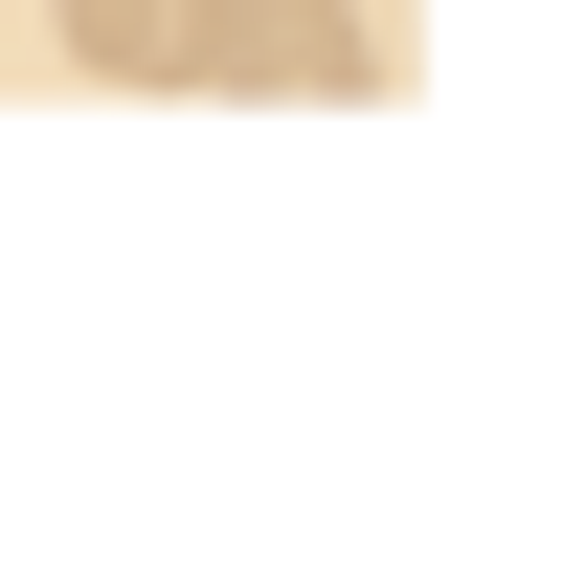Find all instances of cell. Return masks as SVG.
<instances>
[{"mask_svg":"<svg viewBox=\"0 0 563 563\" xmlns=\"http://www.w3.org/2000/svg\"><path fill=\"white\" fill-rule=\"evenodd\" d=\"M203 23H225V0H68V45H90L113 90H180V68H203Z\"/></svg>","mask_w":563,"mask_h":563,"instance_id":"7a4b0ae2","label":"cell"},{"mask_svg":"<svg viewBox=\"0 0 563 563\" xmlns=\"http://www.w3.org/2000/svg\"><path fill=\"white\" fill-rule=\"evenodd\" d=\"M203 68H225V90H294V113H339V90H384L406 45H384V0H225Z\"/></svg>","mask_w":563,"mask_h":563,"instance_id":"6da1fadb","label":"cell"}]
</instances>
